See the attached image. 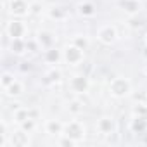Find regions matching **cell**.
<instances>
[{
  "instance_id": "1",
  "label": "cell",
  "mask_w": 147,
  "mask_h": 147,
  "mask_svg": "<svg viewBox=\"0 0 147 147\" xmlns=\"http://www.w3.org/2000/svg\"><path fill=\"white\" fill-rule=\"evenodd\" d=\"M111 94L114 97H126L130 92H131V85L126 78H114L111 82Z\"/></svg>"
},
{
  "instance_id": "2",
  "label": "cell",
  "mask_w": 147,
  "mask_h": 147,
  "mask_svg": "<svg viewBox=\"0 0 147 147\" xmlns=\"http://www.w3.org/2000/svg\"><path fill=\"white\" fill-rule=\"evenodd\" d=\"M62 135H66V137L73 138L75 142H78V140H82L85 137V126L80 121H69L67 125H64V133Z\"/></svg>"
},
{
  "instance_id": "3",
  "label": "cell",
  "mask_w": 147,
  "mask_h": 147,
  "mask_svg": "<svg viewBox=\"0 0 147 147\" xmlns=\"http://www.w3.org/2000/svg\"><path fill=\"white\" fill-rule=\"evenodd\" d=\"M64 59L67 64H80L83 61V50L78 49L75 43H71L69 47L64 49Z\"/></svg>"
},
{
  "instance_id": "4",
  "label": "cell",
  "mask_w": 147,
  "mask_h": 147,
  "mask_svg": "<svg viewBox=\"0 0 147 147\" xmlns=\"http://www.w3.org/2000/svg\"><path fill=\"white\" fill-rule=\"evenodd\" d=\"M9 12L12 16H18V18H23L26 14H30V4L26 0H11L9 4Z\"/></svg>"
},
{
  "instance_id": "5",
  "label": "cell",
  "mask_w": 147,
  "mask_h": 147,
  "mask_svg": "<svg viewBox=\"0 0 147 147\" xmlns=\"http://www.w3.org/2000/svg\"><path fill=\"white\" fill-rule=\"evenodd\" d=\"M99 40L104 43V45H111V43H114L116 42V36H118V33H116V28L114 26H102L100 30H99Z\"/></svg>"
},
{
  "instance_id": "6",
  "label": "cell",
  "mask_w": 147,
  "mask_h": 147,
  "mask_svg": "<svg viewBox=\"0 0 147 147\" xmlns=\"http://www.w3.org/2000/svg\"><path fill=\"white\" fill-rule=\"evenodd\" d=\"M5 31H7V35H9L11 38H23L24 33H26V28H24V24H23L21 21H14V19H12V21L7 23Z\"/></svg>"
},
{
  "instance_id": "7",
  "label": "cell",
  "mask_w": 147,
  "mask_h": 147,
  "mask_svg": "<svg viewBox=\"0 0 147 147\" xmlns=\"http://www.w3.org/2000/svg\"><path fill=\"white\" fill-rule=\"evenodd\" d=\"M12 147H26L30 144V138H28V133L24 130H19V131H14L11 135V142H9Z\"/></svg>"
},
{
  "instance_id": "8",
  "label": "cell",
  "mask_w": 147,
  "mask_h": 147,
  "mask_svg": "<svg viewBox=\"0 0 147 147\" xmlns=\"http://www.w3.org/2000/svg\"><path fill=\"white\" fill-rule=\"evenodd\" d=\"M119 7H123L126 14L135 16L142 9V4H140V0H119Z\"/></svg>"
},
{
  "instance_id": "9",
  "label": "cell",
  "mask_w": 147,
  "mask_h": 147,
  "mask_svg": "<svg viewBox=\"0 0 147 147\" xmlns=\"http://www.w3.org/2000/svg\"><path fill=\"white\" fill-rule=\"evenodd\" d=\"M71 88H73V92H76V94H85L87 88H88L87 76H75L71 80Z\"/></svg>"
},
{
  "instance_id": "10",
  "label": "cell",
  "mask_w": 147,
  "mask_h": 147,
  "mask_svg": "<svg viewBox=\"0 0 147 147\" xmlns=\"http://www.w3.org/2000/svg\"><path fill=\"white\" fill-rule=\"evenodd\" d=\"M36 40H38L40 47L45 49V50L50 49V47H54V42H55V38H54V35L50 31H40L38 36H36Z\"/></svg>"
},
{
  "instance_id": "11",
  "label": "cell",
  "mask_w": 147,
  "mask_h": 147,
  "mask_svg": "<svg viewBox=\"0 0 147 147\" xmlns=\"http://www.w3.org/2000/svg\"><path fill=\"white\" fill-rule=\"evenodd\" d=\"M97 130H99L100 133H104V135H109V133L114 131V121H113L111 118L104 116V118L99 119V123H97Z\"/></svg>"
},
{
  "instance_id": "12",
  "label": "cell",
  "mask_w": 147,
  "mask_h": 147,
  "mask_svg": "<svg viewBox=\"0 0 147 147\" xmlns=\"http://www.w3.org/2000/svg\"><path fill=\"white\" fill-rule=\"evenodd\" d=\"M130 130L133 133H144L147 130V119L140 116H133V119L130 121Z\"/></svg>"
},
{
  "instance_id": "13",
  "label": "cell",
  "mask_w": 147,
  "mask_h": 147,
  "mask_svg": "<svg viewBox=\"0 0 147 147\" xmlns=\"http://www.w3.org/2000/svg\"><path fill=\"white\" fill-rule=\"evenodd\" d=\"M45 130H47L49 135H62V133H64V125H62L61 121L50 119V121H47Z\"/></svg>"
},
{
  "instance_id": "14",
  "label": "cell",
  "mask_w": 147,
  "mask_h": 147,
  "mask_svg": "<svg viewBox=\"0 0 147 147\" xmlns=\"http://www.w3.org/2000/svg\"><path fill=\"white\" fill-rule=\"evenodd\" d=\"M24 50H26L24 38H11V52L12 54H23Z\"/></svg>"
},
{
  "instance_id": "15",
  "label": "cell",
  "mask_w": 147,
  "mask_h": 147,
  "mask_svg": "<svg viewBox=\"0 0 147 147\" xmlns=\"http://www.w3.org/2000/svg\"><path fill=\"white\" fill-rule=\"evenodd\" d=\"M61 59H62V55H61V52H59L55 47H50V49L45 50V61H47L49 64H57Z\"/></svg>"
},
{
  "instance_id": "16",
  "label": "cell",
  "mask_w": 147,
  "mask_h": 147,
  "mask_svg": "<svg viewBox=\"0 0 147 147\" xmlns=\"http://www.w3.org/2000/svg\"><path fill=\"white\" fill-rule=\"evenodd\" d=\"M23 92H24V85H23L19 80H16L11 87H7V88H5V94H7L9 97H19Z\"/></svg>"
},
{
  "instance_id": "17",
  "label": "cell",
  "mask_w": 147,
  "mask_h": 147,
  "mask_svg": "<svg viewBox=\"0 0 147 147\" xmlns=\"http://www.w3.org/2000/svg\"><path fill=\"white\" fill-rule=\"evenodd\" d=\"M78 12L83 16V18H92L95 14V5L92 2H82L78 5Z\"/></svg>"
},
{
  "instance_id": "18",
  "label": "cell",
  "mask_w": 147,
  "mask_h": 147,
  "mask_svg": "<svg viewBox=\"0 0 147 147\" xmlns=\"http://www.w3.org/2000/svg\"><path fill=\"white\" fill-rule=\"evenodd\" d=\"M31 118V111L30 109H26V107H19V109H16L14 111V121L18 123V125H21V123H24L26 119H30Z\"/></svg>"
},
{
  "instance_id": "19",
  "label": "cell",
  "mask_w": 147,
  "mask_h": 147,
  "mask_svg": "<svg viewBox=\"0 0 147 147\" xmlns=\"http://www.w3.org/2000/svg\"><path fill=\"white\" fill-rule=\"evenodd\" d=\"M49 16L52 19H64L66 11H64V7H52V9H49Z\"/></svg>"
},
{
  "instance_id": "20",
  "label": "cell",
  "mask_w": 147,
  "mask_h": 147,
  "mask_svg": "<svg viewBox=\"0 0 147 147\" xmlns=\"http://www.w3.org/2000/svg\"><path fill=\"white\" fill-rule=\"evenodd\" d=\"M14 82H16V78H14V75H11V73H4L2 78H0V85H2L4 90H5L7 87H11Z\"/></svg>"
},
{
  "instance_id": "21",
  "label": "cell",
  "mask_w": 147,
  "mask_h": 147,
  "mask_svg": "<svg viewBox=\"0 0 147 147\" xmlns=\"http://www.w3.org/2000/svg\"><path fill=\"white\" fill-rule=\"evenodd\" d=\"M73 43H75L78 49H82V50H87V49H88V40H87V36H75V38H73Z\"/></svg>"
},
{
  "instance_id": "22",
  "label": "cell",
  "mask_w": 147,
  "mask_h": 147,
  "mask_svg": "<svg viewBox=\"0 0 147 147\" xmlns=\"http://www.w3.org/2000/svg\"><path fill=\"white\" fill-rule=\"evenodd\" d=\"M19 126H21V130H24L26 133H31V131L35 130V126H36V123H35V119H33V118H30V119H26L24 123H21Z\"/></svg>"
},
{
  "instance_id": "23",
  "label": "cell",
  "mask_w": 147,
  "mask_h": 147,
  "mask_svg": "<svg viewBox=\"0 0 147 147\" xmlns=\"http://www.w3.org/2000/svg\"><path fill=\"white\" fill-rule=\"evenodd\" d=\"M133 114H135V116H140V118H145V119H147V104H138V106L133 109Z\"/></svg>"
},
{
  "instance_id": "24",
  "label": "cell",
  "mask_w": 147,
  "mask_h": 147,
  "mask_svg": "<svg viewBox=\"0 0 147 147\" xmlns=\"http://www.w3.org/2000/svg\"><path fill=\"white\" fill-rule=\"evenodd\" d=\"M26 49H28L30 52H38V49H40L38 40H36V38H33V40H26Z\"/></svg>"
},
{
  "instance_id": "25",
  "label": "cell",
  "mask_w": 147,
  "mask_h": 147,
  "mask_svg": "<svg viewBox=\"0 0 147 147\" xmlns=\"http://www.w3.org/2000/svg\"><path fill=\"white\" fill-rule=\"evenodd\" d=\"M61 80V71H57V69H52L49 75H47V82H59Z\"/></svg>"
},
{
  "instance_id": "26",
  "label": "cell",
  "mask_w": 147,
  "mask_h": 147,
  "mask_svg": "<svg viewBox=\"0 0 147 147\" xmlns=\"http://www.w3.org/2000/svg\"><path fill=\"white\" fill-rule=\"evenodd\" d=\"M40 12H42V4H40V2H31V4H30V14L36 16V14H40Z\"/></svg>"
},
{
  "instance_id": "27",
  "label": "cell",
  "mask_w": 147,
  "mask_h": 147,
  "mask_svg": "<svg viewBox=\"0 0 147 147\" xmlns=\"http://www.w3.org/2000/svg\"><path fill=\"white\" fill-rule=\"evenodd\" d=\"M82 109H83V106H82V102H78V100L71 102V106H69V111H71V113H80Z\"/></svg>"
},
{
  "instance_id": "28",
  "label": "cell",
  "mask_w": 147,
  "mask_h": 147,
  "mask_svg": "<svg viewBox=\"0 0 147 147\" xmlns=\"http://www.w3.org/2000/svg\"><path fill=\"white\" fill-rule=\"evenodd\" d=\"M142 55H144V57H145V59H147V45H145V47H144V49H142Z\"/></svg>"
},
{
  "instance_id": "29",
  "label": "cell",
  "mask_w": 147,
  "mask_h": 147,
  "mask_svg": "<svg viewBox=\"0 0 147 147\" xmlns=\"http://www.w3.org/2000/svg\"><path fill=\"white\" fill-rule=\"evenodd\" d=\"M144 71H145V75H147V62H145V66H144Z\"/></svg>"
},
{
  "instance_id": "30",
  "label": "cell",
  "mask_w": 147,
  "mask_h": 147,
  "mask_svg": "<svg viewBox=\"0 0 147 147\" xmlns=\"http://www.w3.org/2000/svg\"><path fill=\"white\" fill-rule=\"evenodd\" d=\"M144 142H145V144H147V138H145V140H144Z\"/></svg>"
}]
</instances>
